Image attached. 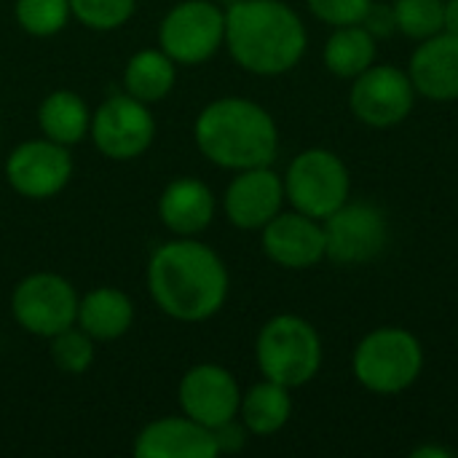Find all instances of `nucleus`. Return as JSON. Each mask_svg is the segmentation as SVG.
I'll return each mask as SVG.
<instances>
[{
    "label": "nucleus",
    "instance_id": "1",
    "mask_svg": "<svg viewBox=\"0 0 458 458\" xmlns=\"http://www.w3.org/2000/svg\"><path fill=\"white\" fill-rule=\"evenodd\" d=\"M148 290L156 306L177 322H204L228 298V271L215 250L196 239L161 244L148 263Z\"/></svg>",
    "mask_w": 458,
    "mask_h": 458
},
{
    "label": "nucleus",
    "instance_id": "2",
    "mask_svg": "<svg viewBox=\"0 0 458 458\" xmlns=\"http://www.w3.org/2000/svg\"><path fill=\"white\" fill-rule=\"evenodd\" d=\"M225 46L239 67L274 78L303 59L309 32L295 8L282 0H239L225 11Z\"/></svg>",
    "mask_w": 458,
    "mask_h": 458
},
{
    "label": "nucleus",
    "instance_id": "3",
    "mask_svg": "<svg viewBox=\"0 0 458 458\" xmlns=\"http://www.w3.org/2000/svg\"><path fill=\"white\" fill-rule=\"evenodd\" d=\"M199 150L223 169L271 166L279 153V129L274 115L242 97H223L209 102L193 126Z\"/></svg>",
    "mask_w": 458,
    "mask_h": 458
},
{
    "label": "nucleus",
    "instance_id": "4",
    "mask_svg": "<svg viewBox=\"0 0 458 458\" xmlns=\"http://www.w3.org/2000/svg\"><path fill=\"white\" fill-rule=\"evenodd\" d=\"M255 360L263 378L298 389L314 381L322 368V338L303 317L279 314L258 333Z\"/></svg>",
    "mask_w": 458,
    "mask_h": 458
},
{
    "label": "nucleus",
    "instance_id": "5",
    "mask_svg": "<svg viewBox=\"0 0 458 458\" xmlns=\"http://www.w3.org/2000/svg\"><path fill=\"white\" fill-rule=\"evenodd\" d=\"M352 370L360 386L373 394H403L424 370V346L405 327H378L357 344Z\"/></svg>",
    "mask_w": 458,
    "mask_h": 458
},
{
    "label": "nucleus",
    "instance_id": "6",
    "mask_svg": "<svg viewBox=\"0 0 458 458\" xmlns=\"http://www.w3.org/2000/svg\"><path fill=\"white\" fill-rule=\"evenodd\" d=\"M284 180V199L295 212H303L314 220L330 217L352 196V177L344 158L327 148H309L298 153Z\"/></svg>",
    "mask_w": 458,
    "mask_h": 458
},
{
    "label": "nucleus",
    "instance_id": "7",
    "mask_svg": "<svg viewBox=\"0 0 458 458\" xmlns=\"http://www.w3.org/2000/svg\"><path fill=\"white\" fill-rule=\"evenodd\" d=\"M158 40L174 62L201 64L225 43V11L212 0H182L164 16Z\"/></svg>",
    "mask_w": 458,
    "mask_h": 458
},
{
    "label": "nucleus",
    "instance_id": "8",
    "mask_svg": "<svg viewBox=\"0 0 458 458\" xmlns=\"http://www.w3.org/2000/svg\"><path fill=\"white\" fill-rule=\"evenodd\" d=\"M325 228V258L338 266H365L376 260L389 242V223L384 209L368 201H346L330 217Z\"/></svg>",
    "mask_w": 458,
    "mask_h": 458
},
{
    "label": "nucleus",
    "instance_id": "9",
    "mask_svg": "<svg viewBox=\"0 0 458 458\" xmlns=\"http://www.w3.org/2000/svg\"><path fill=\"white\" fill-rule=\"evenodd\" d=\"M13 319L38 338H54L78 319V295L59 274H32L11 295Z\"/></svg>",
    "mask_w": 458,
    "mask_h": 458
},
{
    "label": "nucleus",
    "instance_id": "10",
    "mask_svg": "<svg viewBox=\"0 0 458 458\" xmlns=\"http://www.w3.org/2000/svg\"><path fill=\"white\" fill-rule=\"evenodd\" d=\"M416 89L408 70L394 64H370L352 81L349 107L365 126L392 129L403 123L416 105Z\"/></svg>",
    "mask_w": 458,
    "mask_h": 458
},
{
    "label": "nucleus",
    "instance_id": "11",
    "mask_svg": "<svg viewBox=\"0 0 458 458\" xmlns=\"http://www.w3.org/2000/svg\"><path fill=\"white\" fill-rule=\"evenodd\" d=\"M89 131L102 156L113 161H129L150 148L156 137V121L145 102L134 99L131 94H113L91 115Z\"/></svg>",
    "mask_w": 458,
    "mask_h": 458
},
{
    "label": "nucleus",
    "instance_id": "12",
    "mask_svg": "<svg viewBox=\"0 0 458 458\" xmlns=\"http://www.w3.org/2000/svg\"><path fill=\"white\" fill-rule=\"evenodd\" d=\"M72 174V158L64 145L54 140L21 142L5 161V177L11 188L27 199L56 196Z\"/></svg>",
    "mask_w": 458,
    "mask_h": 458
},
{
    "label": "nucleus",
    "instance_id": "13",
    "mask_svg": "<svg viewBox=\"0 0 458 458\" xmlns=\"http://www.w3.org/2000/svg\"><path fill=\"white\" fill-rule=\"evenodd\" d=\"M242 392L236 378L220 365H196L180 381V408L188 419L215 429L239 416Z\"/></svg>",
    "mask_w": 458,
    "mask_h": 458
},
{
    "label": "nucleus",
    "instance_id": "14",
    "mask_svg": "<svg viewBox=\"0 0 458 458\" xmlns=\"http://www.w3.org/2000/svg\"><path fill=\"white\" fill-rule=\"evenodd\" d=\"M284 180L271 166L242 169L225 191V215L242 231H263L284 204Z\"/></svg>",
    "mask_w": 458,
    "mask_h": 458
},
{
    "label": "nucleus",
    "instance_id": "15",
    "mask_svg": "<svg viewBox=\"0 0 458 458\" xmlns=\"http://www.w3.org/2000/svg\"><path fill=\"white\" fill-rule=\"evenodd\" d=\"M263 252L282 268L303 271L325 260V228L303 212H279L263 225Z\"/></svg>",
    "mask_w": 458,
    "mask_h": 458
},
{
    "label": "nucleus",
    "instance_id": "16",
    "mask_svg": "<svg viewBox=\"0 0 458 458\" xmlns=\"http://www.w3.org/2000/svg\"><path fill=\"white\" fill-rule=\"evenodd\" d=\"M408 75L419 97L429 102L458 99V35L437 32L411 54Z\"/></svg>",
    "mask_w": 458,
    "mask_h": 458
},
{
    "label": "nucleus",
    "instance_id": "17",
    "mask_svg": "<svg viewBox=\"0 0 458 458\" xmlns=\"http://www.w3.org/2000/svg\"><path fill=\"white\" fill-rule=\"evenodd\" d=\"M220 454L212 429L188 416H169L148 424L134 440L137 458H215Z\"/></svg>",
    "mask_w": 458,
    "mask_h": 458
},
{
    "label": "nucleus",
    "instance_id": "18",
    "mask_svg": "<svg viewBox=\"0 0 458 458\" xmlns=\"http://www.w3.org/2000/svg\"><path fill=\"white\" fill-rule=\"evenodd\" d=\"M161 223L177 236H196L209 228L215 217V196L196 177L172 180L158 201Z\"/></svg>",
    "mask_w": 458,
    "mask_h": 458
},
{
    "label": "nucleus",
    "instance_id": "19",
    "mask_svg": "<svg viewBox=\"0 0 458 458\" xmlns=\"http://www.w3.org/2000/svg\"><path fill=\"white\" fill-rule=\"evenodd\" d=\"M134 319V306L126 293L115 287H97L78 301V327L91 335V341L121 338Z\"/></svg>",
    "mask_w": 458,
    "mask_h": 458
},
{
    "label": "nucleus",
    "instance_id": "20",
    "mask_svg": "<svg viewBox=\"0 0 458 458\" xmlns=\"http://www.w3.org/2000/svg\"><path fill=\"white\" fill-rule=\"evenodd\" d=\"M376 46L378 40L362 24L335 27L322 48V62L335 78L354 81L370 64H376Z\"/></svg>",
    "mask_w": 458,
    "mask_h": 458
},
{
    "label": "nucleus",
    "instance_id": "21",
    "mask_svg": "<svg viewBox=\"0 0 458 458\" xmlns=\"http://www.w3.org/2000/svg\"><path fill=\"white\" fill-rule=\"evenodd\" d=\"M239 416L250 435H258V437L276 435L279 429H284V424L293 416L290 389L268 378L263 384H255L247 394H242Z\"/></svg>",
    "mask_w": 458,
    "mask_h": 458
},
{
    "label": "nucleus",
    "instance_id": "22",
    "mask_svg": "<svg viewBox=\"0 0 458 458\" xmlns=\"http://www.w3.org/2000/svg\"><path fill=\"white\" fill-rule=\"evenodd\" d=\"M38 123L48 140L67 148L86 137V131L91 126V113L75 91L59 89L43 99V105L38 110Z\"/></svg>",
    "mask_w": 458,
    "mask_h": 458
},
{
    "label": "nucleus",
    "instance_id": "23",
    "mask_svg": "<svg viewBox=\"0 0 458 458\" xmlns=\"http://www.w3.org/2000/svg\"><path fill=\"white\" fill-rule=\"evenodd\" d=\"M123 83L126 94L145 105H153L164 99L174 86V59L166 56L161 48H142L129 59L123 70Z\"/></svg>",
    "mask_w": 458,
    "mask_h": 458
},
{
    "label": "nucleus",
    "instance_id": "24",
    "mask_svg": "<svg viewBox=\"0 0 458 458\" xmlns=\"http://www.w3.org/2000/svg\"><path fill=\"white\" fill-rule=\"evenodd\" d=\"M397 32L411 40H427L445 30V0H394Z\"/></svg>",
    "mask_w": 458,
    "mask_h": 458
},
{
    "label": "nucleus",
    "instance_id": "25",
    "mask_svg": "<svg viewBox=\"0 0 458 458\" xmlns=\"http://www.w3.org/2000/svg\"><path fill=\"white\" fill-rule=\"evenodd\" d=\"M70 0H16V21L35 38H51L70 19Z\"/></svg>",
    "mask_w": 458,
    "mask_h": 458
},
{
    "label": "nucleus",
    "instance_id": "26",
    "mask_svg": "<svg viewBox=\"0 0 458 458\" xmlns=\"http://www.w3.org/2000/svg\"><path fill=\"white\" fill-rule=\"evenodd\" d=\"M51 357L56 362L59 370L70 373V376H78V373H86L89 365L94 362V344H91V335H86L81 327H67L62 333H56L51 338Z\"/></svg>",
    "mask_w": 458,
    "mask_h": 458
},
{
    "label": "nucleus",
    "instance_id": "27",
    "mask_svg": "<svg viewBox=\"0 0 458 458\" xmlns=\"http://www.w3.org/2000/svg\"><path fill=\"white\" fill-rule=\"evenodd\" d=\"M137 0H70V11L91 30H115L134 13Z\"/></svg>",
    "mask_w": 458,
    "mask_h": 458
},
{
    "label": "nucleus",
    "instance_id": "28",
    "mask_svg": "<svg viewBox=\"0 0 458 458\" xmlns=\"http://www.w3.org/2000/svg\"><path fill=\"white\" fill-rule=\"evenodd\" d=\"M370 3L373 0H306L309 11L330 27L360 24L370 8Z\"/></svg>",
    "mask_w": 458,
    "mask_h": 458
},
{
    "label": "nucleus",
    "instance_id": "29",
    "mask_svg": "<svg viewBox=\"0 0 458 458\" xmlns=\"http://www.w3.org/2000/svg\"><path fill=\"white\" fill-rule=\"evenodd\" d=\"M376 40H384V38H389V35H394L397 32V19H394V8H392V3H370V8H368V13H365V19L360 21Z\"/></svg>",
    "mask_w": 458,
    "mask_h": 458
},
{
    "label": "nucleus",
    "instance_id": "30",
    "mask_svg": "<svg viewBox=\"0 0 458 458\" xmlns=\"http://www.w3.org/2000/svg\"><path fill=\"white\" fill-rule=\"evenodd\" d=\"M212 435H215V443H217V451L220 454H236L247 443V427L244 424H236V419L215 427Z\"/></svg>",
    "mask_w": 458,
    "mask_h": 458
},
{
    "label": "nucleus",
    "instance_id": "31",
    "mask_svg": "<svg viewBox=\"0 0 458 458\" xmlns=\"http://www.w3.org/2000/svg\"><path fill=\"white\" fill-rule=\"evenodd\" d=\"M445 32L458 35V0H445Z\"/></svg>",
    "mask_w": 458,
    "mask_h": 458
},
{
    "label": "nucleus",
    "instance_id": "32",
    "mask_svg": "<svg viewBox=\"0 0 458 458\" xmlns=\"http://www.w3.org/2000/svg\"><path fill=\"white\" fill-rule=\"evenodd\" d=\"M416 458H451V451L445 448H437V445H424V448H416L413 451Z\"/></svg>",
    "mask_w": 458,
    "mask_h": 458
},
{
    "label": "nucleus",
    "instance_id": "33",
    "mask_svg": "<svg viewBox=\"0 0 458 458\" xmlns=\"http://www.w3.org/2000/svg\"><path fill=\"white\" fill-rule=\"evenodd\" d=\"M215 3H223V5H233V3H239V0H215Z\"/></svg>",
    "mask_w": 458,
    "mask_h": 458
}]
</instances>
